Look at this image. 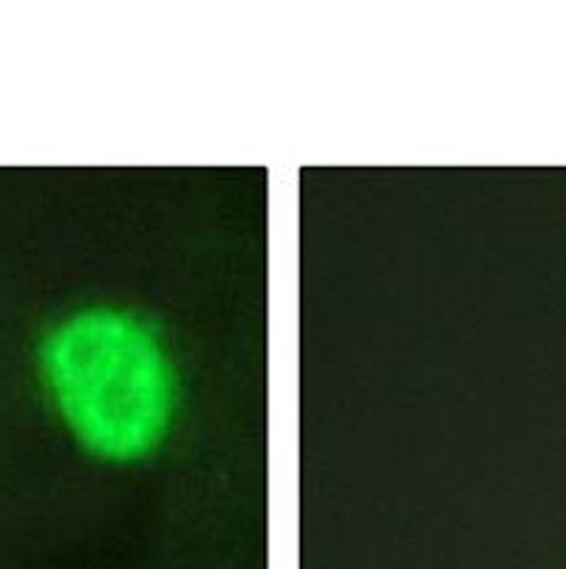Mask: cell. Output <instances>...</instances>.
<instances>
[{"label": "cell", "instance_id": "1", "mask_svg": "<svg viewBox=\"0 0 566 569\" xmlns=\"http://www.w3.org/2000/svg\"><path fill=\"white\" fill-rule=\"evenodd\" d=\"M39 372L72 437L109 461L148 456L175 411V370L153 328L120 309H83L44 337Z\"/></svg>", "mask_w": 566, "mask_h": 569}]
</instances>
